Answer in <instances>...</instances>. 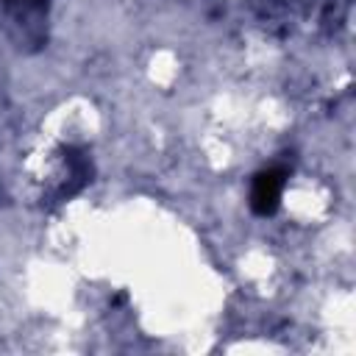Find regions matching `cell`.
I'll return each mask as SVG.
<instances>
[{"instance_id": "cell-1", "label": "cell", "mask_w": 356, "mask_h": 356, "mask_svg": "<svg viewBox=\"0 0 356 356\" xmlns=\"http://www.w3.org/2000/svg\"><path fill=\"white\" fill-rule=\"evenodd\" d=\"M281 186H284V181L278 172H261L253 186V209L259 214H273L278 206V197H281Z\"/></svg>"}]
</instances>
